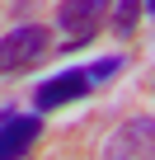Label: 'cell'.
<instances>
[{"instance_id":"cell-1","label":"cell","mask_w":155,"mask_h":160,"mask_svg":"<svg viewBox=\"0 0 155 160\" xmlns=\"http://www.w3.org/2000/svg\"><path fill=\"white\" fill-rule=\"evenodd\" d=\"M47 52H52L47 24H19V28H10V33H0V75L33 71Z\"/></svg>"},{"instance_id":"cell-2","label":"cell","mask_w":155,"mask_h":160,"mask_svg":"<svg viewBox=\"0 0 155 160\" xmlns=\"http://www.w3.org/2000/svg\"><path fill=\"white\" fill-rule=\"evenodd\" d=\"M104 24H108V5L104 0H61L56 5V28L66 33V42H61L66 52L94 42L104 33Z\"/></svg>"},{"instance_id":"cell-3","label":"cell","mask_w":155,"mask_h":160,"mask_svg":"<svg viewBox=\"0 0 155 160\" xmlns=\"http://www.w3.org/2000/svg\"><path fill=\"white\" fill-rule=\"evenodd\" d=\"M104 160H155V118L141 113L113 127V137L104 141Z\"/></svg>"},{"instance_id":"cell-4","label":"cell","mask_w":155,"mask_h":160,"mask_svg":"<svg viewBox=\"0 0 155 160\" xmlns=\"http://www.w3.org/2000/svg\"><path fill=\"white\" fill-rule=\"evenodd\" d=\"M90 90H94V80H90L85 66H75V71H56V75H47L42 85L33 90V108H38V113H47V108H66V104H75V99H85Z\"/></svg>"},{"instance_id":"cell-5","label":"cell","mask_w":155,"mask_h":160,"mask_svg":"<svg viewBox=\"0 0 155 160\" xmlns=\"http://www.w3.org/2000/svg\"><path fill=\"white\" fill-rule=\"evenodd\" d=\"M42 137V113H10L0 122V160H24Z\"/></svg>"},{"instance_id":"cell-6","label":"cell","mask_w":155,"mask_h":160,"mask_svg":"<svg viewBox=\"0 0 155 160\" xmlns=\"http://www.w3.org/2000/svg\"><path fill=\"white\" fill-rule=\"evenodd\" d=\"M146 14V0H113L108 5V19H113V38H132L136 24Z\"/></svg>"},{"instance_id":"cell-7","label":"cell","mask_w":155,"mask_h":160,"mask_svg":"<svg viewBox=\"0 0 155 160\" xmlns=\"http://www.w3.org/2000/svg\"><path fill=\"white\" fill-rule=\"evenodd\" d=\"M122 66H127V57H122V52H108V57L90 61L85 71H90V80H94V85H108V80H118V75H122Z\"/></svg>"},{"instance_id":"cell-8","label":"cell","mask_w":155,"mask_h":160,"mask_svg":"<svg viewBox=\"0 0 155 160\" xmlns=\"http://www.w3.org/2000/svg\"><path fill=\"white\" fill-rule=\"evenodd\" d=\"M10 113H14V108H10V104H0V122H5V118H10Z\"/></svg>"},{"instance_id":"cell-9","label":"cell","mask_w":155,"mask_h":160,"mask_svg":"<svg viewBox=\"0 0 155 160\" xmlns=\"http://www.w3.org/2000/svg\"><path fill=\"white\" fill-rule=\"evenodd\" d=\"M146 10H150V14H155V0H146Z\"/></svg>"},{"instance_id":"cell-10","label":"cell","mask_w":155,"mask_h":160,"mask_svg":"<svg viewBox=\"0 0 155 160\" xmlns=\"http://www.w3.org/2000/svg\"><path fill=\"white\" fill-rule=\"evenodd\" d=\"M104 5H113V0H104Z\"/></svg>"},{"instance_id":"cell-11","label":"cell","mask_w":155,"mask_h":160,"mask_svg":"<svg viewBox=\"0 0 155 160\" xmlns=\"http://www.w3.org/2000/svg\"><path fill=\"white\" fill-rule=\"evenodd\" d=\"M24 160H28V155H24Z\"/></svg>"}]
</instances>
